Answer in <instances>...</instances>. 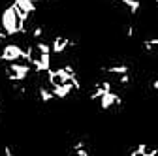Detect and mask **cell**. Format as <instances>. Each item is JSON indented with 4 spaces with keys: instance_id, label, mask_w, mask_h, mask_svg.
Listing matches in <instances>:
<instances>
[{
    "instance_id": "obj_2",
    "label": "cell",
    "mask_w": 158,
    "mask_h": 156,
    "mask_svg": "<svg viewBox=\"0 0 158 156\" xmlns=\"http://www.w3.org/2000/svg\"><path fill=\"white\" fill-rule=\"evenodd\" d=\"M70 38L66 36H55L53 38V42H51V51L53 55H60V53H66L68 47H70Z\"/></svg>"
},
{
    "instance_id": "obj_3",
    "label": "cell",
    "mask_w": 158,
    "mask_h": 156,
    "mask_svg": "<svg viewBox=\"0 0 158 156\" xmlns=\"http://www.w3.org/2000/svg\"><path fill=\"white\" fill-rule=\"evenodd\" d=\"M106 73H113V75H123L126 72H130V66L128 64H117V66H109V68H104Z\"/></svg>"
},
{
    "instance_id": "obj_1",
    "label": "cell",
    "mask_w": 158,
    "mask_h": 156,
    "mask_svg": "<svg viewBox=\"0 0 158 156\" xmlns=\"http://www.w3.org/2000/svg\"><path fill=\"white\" fill-rule=\"evenodd\" d=\"M0 27H2V28L10 34V38L19 32V21H17V13H15L13 4H10V6L2 11V15H0Z\"/></svg>"
},
{
    "instance_id": "obj_4",
    "label": "cell",
    "mask_w": 158,
    "mask_h": 156,
    "mask_svg": "<svg viewBox=\"0 0 158 156\" xmlns=\"http://www.w3.org/2000/svg\"><path fill=\"white\" fill-rule=\"evenodd\" d=\"M151 88H152V90H158V79H156V81H152V83H151Z\"/></svg>"
}]
</instances>
